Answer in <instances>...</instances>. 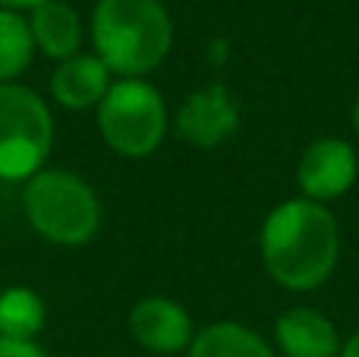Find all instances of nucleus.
Segmentation results:
<instances>
[{"instance_id":"4468645a","label":"nucleus","mask_w":359,"mask_h":357,"mask_svg":"<svg viewBox=\"0 0 359 357\" xmlns=\"http://www.w3.org/2000/svg\"><path fill=\"white\" fill-rule=\"evenodd\" d=\"M35 54L29 19L13 10H0V86L16 82Z\"/></svg>"},{"instance_id":"423d86ee","label":"nucleus","mask_w":359,"mask_h":357,"mask_svg":"<svg viewBox=\"0 0 359 357\" xmlns=\"http://www.w3.org/2000/svg\"><path fill=\"white\" fill-rule=\"evenodd\" d=\"M174 126L196 149H217L240 126V105L224 82H211L180 105Z\"/></svg>"},{"instance_id":"20e7f679","label":"nucleus","mask_w":359,"mask_h":357,"mask_svg":"<svg viewBox=\"0 0 359 357\" xmlns=\"http://www.w3.org/2000/svg\"><path fill=\"white\" fill-rule=\"evenodd\" d=\"M98 111V133L117 155L149 158L168 133V105L145 79H120L107 89Z\"/></svg>"},{"instance_id":"1a4fd4ad","label":"nucleus","mask_w":359,"mask_h":357,"mask_svg":"<svg viewBox=\"0 0 359 357\" xmlns=\"http://www.w3.org/2000/svg\"><path fill=\"white\" fill-rule=\"evenodd\" d=\"M284 357H341L337 329L322 310L316 307H290L274 323Z\"/></svg>"},{"instance_id":"2eb2a0df","label":"nucleus","mask_w":359,"mask_h":357,"mask_svg":"<svg viewBox=\"0 0 359 357\" xmlns=\"http://www.w3.org/2000/svg\"><path fill=\"white\" fill-rule=\"evenodd\" d=\"M0 357H48L38 342H22V339H0Z\"/></svg>"},{"instance_id":"9d476101","label":"nucleus","mask_w":359,"mask_h":357,"mask_svg":"<svg viewBox=\"0 0 359 357\" xmlns=\"http://www.w3.org/2000/svg\"><path fill=\"white\" fill-rule=\"evenodd\" d=\"M111 86V70L98 54H76L69 60H60V67L50 76V95L67 111L98 108Z\"/></svg>"},{"instance_id":"ddd939ff","label":"nucleus","mask_w":359,"mask_h":357,"mask_svg":"<svg viewBox=\"0 0 359 357\" xmlns=\"http://www.w3.org/2000/svg\"><path fill=\"white\" fill-rule=\"evenodd\" d=\"M44 320L48 310L38 291L16 285L0 294V339L35 342V335L44 329Z\"/></svg>"},{"instance_id":"f8f14e48","label":"nucleus","mask_w":359,"mask_h":357,"mask_svg":"<svg viewBox=\"0 0 359 357\" xmlns=\"http://www.w3.org/2000/svg\"><path fill=\"white\" fill-rule=\"evenodd\" d=\"M189 357H274L268 342L249 326L221 320L192 335Z\"/></svg>"},{"instance_id":"dca6fc26","label":"nucleus","mask_w":359,"mask_h":357,"mask_svg":"<svg viewBox=\"0 0 359 357\" xmlns=\"http://www.w3.org/2000/svg\"><path fill=\"white\" fill-rule=\"evenodd\" d=\"M38 4H44V0H0V10L19 13V10H35Z\"/></svg>"},{"instance_id":"9b49d317","label":"nucleus","mask_w":359,"mask_h":357,"mask_svg":"<svg viewBox=\"0 0 359 357\" xmlns=\"http://www.w3.org/2000/svg\"><path fill=\"white\" fill-rule=\"evenodd\" d=\"M35 48L50 60H69L79 54L82 44V19L67 0H44L32 10L29 19Z\"/></svg>"},{"instance_id":"39448f33","label":"nucleus","mask_w":359,"mask_h":357,"mask_svg":"<svg viewBox=\"0 0 359 357\" xmlns=\"http://www.w3.org/2000/svg\"><path fill=\"white\" fill-rule=\"evenodd\" d=\"M54 149V117L38 92L6 82L0 86V177L29 181L44 171Z\"/></svg>"},{"instance_id":"6e6552de","label":"nucleus","mask_w":359,"mask_h":357,"mask_svg":"<svg viewBox=\"0 0 359 357\" xmlns=\"http://www.w3.org/2000/svg\"><path fill=\"white\" fill-rule=\"evenodd\" d=\"M130 335L151 354H177L192 345V320L174 297L151 294L130 310Z\"/></svg>"},{"instance_id":"0eeeda50","label":"nucleus","mask_w":359,"mask_h":357,"mask_svg":"<svg viewBox=\"0 0 359 357\" xmlns=\"http://www.w3.org/2000/svg\"><path fill=\"white\" fill-rule=\"evenodd\" d=\"M359 177V158L356 149L347 139H318L303 152L297 164V183L306 200L312 202H331L344 196Z\"/></svg>"},{"instance_id":"7ed1b4c3","label":"nucleus","mask_w":359,"mask_h":357,"mask_svg":"<svg viewBox=\"0 0 359 357\" xmlns=\"http://www.w3.org/2000/svg\"><path fill=\"white\" fill-rule=\"evenodd\" d=\"M25 219L44 240L60 247H79L98 234L101 202L98 193L79 174L63 168H44L29 177Z\"/></svg>"},{"instance_id":"f257e3e1","label":"nucleus","mask_w":359,"mask_h":357,"mask_svg":"<svg viewBox=\"0 0 359 357\" xmlns=\"http://www.w3.org/2000/svg\"><path fill=\"white\" fill-rule=\"evenodd\" d=\"M262 263L287 291H316L331 278L341 257V231L328 206L306 196L287 200L262 225Z\"/></svg>"},{"instance_id":"f3484780","label":"nucleus","mask_w":359,"mask_h":357,"mask_svg":"<svg viewBox=\"0 0 359 357\" xmlns=\"http://www.w3.org/2000/svg\"><path fill=\"white\" fill-rule=\"evenodd\" d=\"M341 357H359V332H356V335H350V339L344 342Z\"/></svg>"},{"instance_id":"a211bd4d","label":"nucleus","mask_w":359,"mask_h":357,"mask_svg":"<svg viewBox=\"0 0 359 357\" xmlns=\"http://www.w3.org/2000/svg\"><path fill=\"white\" fill-rule=\"evenodd\" d=\"M353 126H356V136H359V101H356V108H353Z\"/></svg>"},{"instance_id":"f03ea898","label":"nucleus","mask_w":359,"mask_h":357,"mask_svg":"<svg viewBox=\"0 0 359 357\" xmlns=\"http://www.w3.org/2000/svg\"><path fill=\"white\" fill-rule=\"evenodd\" d=\"M92 41L111 73L139 79L170 54L174 22L161 0H98L92 13Z\"/></svg>"}]
</instances>
